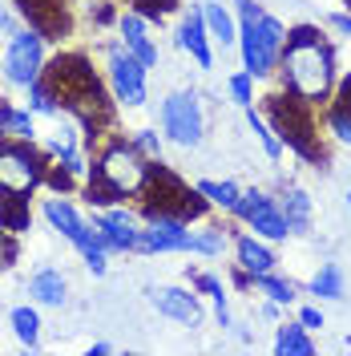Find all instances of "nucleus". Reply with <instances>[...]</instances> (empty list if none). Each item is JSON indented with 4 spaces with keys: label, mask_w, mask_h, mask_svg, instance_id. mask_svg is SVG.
Segmentation results:
<instances>
[{
    "label": "nucleus",
    "mask_w": 351,
    "mask_h": 356,
    "mask_svg": "<svg viewBox=\"0 0 351 356\" xmlns=\"http://www.w3.org/2000/svg\"><path fill=\"white\" fill-rule=\"evenodd\" d=\"M331 130H335V138H339V142H351V113L335 110V113H331Z\"/></svg>",
    "instance_id": "nucleus-27"
},
{
    "label": "nucleus",
    "mask_w": 351,
    "mask_h": 356,
    "mask_svg": "<svg viewBox=\"0 0 351 356\" xmlns=\"http://www.w3.org/2000/svg\"><path fill=\"white\" fill-rule=\"evenodd\" d=\"M263 320H279V304H275V300L263 304Z\"/></svg>",
    "instance_id": "nucleus-32"
},
{
    "label": "nucleus",
    "mask_w": 351,
    "mask_h": 356,
    "mask_svg": "<svg viewBox=\"0 0 351 356\" xmlns=\"http://www.w3.org/2000/svg\"><path fill=\"white\" fill-rule=\"evenodd\" d=\"M250 288L263 291L266 300H275V304H291V300H295V288H291L286 280H279L275 271H259V275H250Z\"/></svg>",
    "instance_id": "nucleus-18"
},
{
    "label": "nucleus",
    "mask_w": 351,
    "mask_h": 356,
    "mask_svg": "<svg viewBox=\"0 0 351 356\" xmlns=\"http://www.w3.org/2000/svg\"><path fill=\"white\" fill-rule=\"evenodd\" d=\"M162 130L178 146H198L202 142L206 118H202V106H198L194 93H170L162 102Z\"/></svg>",
    "instance_id": "nucleus-5"
},
{
    "label": "nucleus",
    "mask_w": 351,
    "mask_h": 356,
    "mask_svg": "<svg viewBox=\"0 0 351 356\" xmlns=\"http://www.w3.org/2000/svg\"><path fill=\"white\" fill-rule=\"evenodd\" d=\"M12 328H17V336H21L28 348H37V328H41V320H37V312L33 308H17L12 312Z\"/></svg>",
    "instance_id": "nucleus-22"
},
{
    "label": "nucleus",
    "mask_w": 351,
    "mask_h": 356,
    "mask_svg": "<svg viewBox=\"0 0 351 356\" xmlns=\"http://www.w3.org/2000/svg\"><path fill=\"white\" fill-rule=\"evenodd\" d=\"M279 211L286 215L291 231H307L311 227V199L303 195V191H286L283 202H279Z\"/></svg>",
    "instance_id": "nucleus-17"
},
{
    "label": "nucleus",
    "mask_w": 351,
    "mask_h": 356,
    "mask_svg": "<svg viewBox=\"0 0 351 356\" xmlns=\"http://www.w3.org/2000/svg\"><path fill=\"white\" fill-rule=\"evenodd\" d=\"M311 296L319 300H343V267L339 264H319V271L311 275Z\"/></svg>",
    "instance_id": "nucleus-16"
},
{
    "label": "nucleus",
    "mask_w": 351,
    "mask_h": 356,
    "mask_svg": "<svg viewBox=\"0 0 351 356\" xmlns=\"http://www.w3.org/2000/svg\"><path fill=\"white\" fill-rule=\"evenodd\" d=\"M198 191H202V199L214 202V207H226V211H234V202H239V186L234 182H214V178H202L198 182Z\"/></svg>",
    "instance_id": "nucleus-20"
},
{
    "label": "nucleus",
    "mask_w": 351,
    "mask_h": 356,
    "mask_svg": "<svg viewBox=\"0 0 351 356\" xmlns=\"http://www.w3.org/2000/svg\"><path fill=\"white\" fill-rule=\"evenodd\" d=\"M28 291H33L41 304H65V275L53 271V267H41V271H33Z\"/></svg>",
    "instance_id": "nucleus-14"
},
{
    "label": "nucleus",
    "mask_w": 351,
    "mask_h": 356,
    "mask_svg": "<svg viewBox=\"0 0 351 356\" xmlns=\"http://www.w3.org/2000/svg\"><path fill=\"white\" fill-rule=\"evenodd\" d=\"M275 353H283V356H311L315 353V340L307 336V328L303 324H279L275 328Z\"/></svg>",
    "instance_id": "nucleus-15"
},
{
    "label": "nucleus",
    "mask_w": 351,
    "mask_h": 356,
    "mask_svg": "<svg viewBox=\"0 0 351 356\" xmlns=\"http://www.w3.org/2000/svg\"><path fill=\"white\" fill-rule=\"evenodd\" d=\"M239 44H242V69L250 77H266L279 61V53L286 49V29L263 13V21L239 29Z\"/></svg>",
    "instance_id": "nucleus-2"
},
{
    "label": "nucleus",
    "mask_w": 351,
    "mask_h": 356,
    "mask_svg": "<svg viewBox=\"0 0 351 356\" xmlns=\"http://www.w3.org/2000/svg\"><path fill=\"white\" fill-rule=\"evenodd\" d=\"M234 8H239V21H242V24H255V21H263V8H259L255 0H234Z\"/></svg>",
    "instance_id": "nucleus-28"
},
{
    "label": "nucleus",
    "mask_w": 351,
    "mask_h": 356,
    "mask_svg": "<svg viewBox=\"0 0 351 356\" xmlns=\"http://www.w3.org/2000/svg\"><path fill=\"white\" fill-rule=\"evenodd\" d=\"M44 178L41 158L24 146V138L17 142H0V195H28Z\"/></svg>",
    "instance_id": "nucleus-4"
},
{
    "label": "nucleus",
    "mask_w": 351,
    "mask_h": 356,
    "mask_svg": "<svg viewBox=\"0 0 351 356\" xmlns=\"http://www.w3.org/2000/svg\"><path fill=\"white\" fill-rule=\"evenodd\" d=\"M299 324H303L307 332H315V328H323L327 320H323V312H319L315 304H311V308H303V312H299Z\"/></svg>",
    "instance_id": "nucleus-29"
},
{
    "label": "nucleus",
    "mask_w": 351,
    "mask_h": 356,
    "mask_svg": "<svg viewBox=\"0 0 351 356\" xmlns=\"http://www.w3.org/2000/svg\"><path fill=\"white\" fill-rule=\"evenodd\" d=\"M234 336H239L242 344H250V340H255V336H250V328H246V324H239V328H234Z\"/></svg>",
    "instance_id": "nucleus-33"
},
{
    "label": "nucleus",
    "mask_w": 351,
    "mask_h": 356,
    "mask_svg": "<svg viewBox=\"0 0 351 356\" xmlns=\"http://www.w3.org/2000/svg\"><path fill=\"white\" fill-rule=\"evenodd\" d=\"M150 162L137 146H113L101 154V166H97V178H105L117 195H137L146 182H150Z\"/></svg>",
    "instance_id": "nucleus-3"
},
{
    "label": "nucleus",
    "mask_w": 351,
    "mask_h": 356,
    "mask_svg": "<svg viewBox=\"0 0 351 356\" xmlns=\"http://www.w3.org/2000/svg\"><path fill=\"white\" fill-rule=\"evenodd\" d=\"M41 61H44V33L41 29L12 33L8 53H4V73H8V81H17V86H33V81L41 77Z\"/></svg>",
    "instance_id": "nucleus-6"
},
{
    "label": "nucleus",
    "mask_w": 351,
    "mask_h": 356,
    "mask_svg": "<svg viewBox=\"0 0 351 356\" xmlns=\"http://www.w3.org/2000/svg\"><path fill=\"white\" fill-rule=\"evenodd\" d=\"M331 29H335V33H343V37H351V17H348V13H335V17H331Z\"/></svg>",
    "instance_id": "nucleus-31"
},
{
    "label": "nucleus",
    "mask_w": 351,
    "mask_h": 356,
    "mask_svg": "<svg viewBox=\"0 0 351 356\" xmlns=\"http://www.w3.org/2000/svg\"><path fill=\"white\" fill-rule=\"evenodd\" d=\"M246 126H250V130L259 134V142H263L266 158H283V138H279V134L271 130V126H266V122L259 118V113H255V106L246 110Z\"/></svg>",
    "instance_id": "nucleus-21"
},
{
    "label": "nucleus",
    "mask_w": 351,
    "mask_h": 356,
    "mask_svg": "<svg viewBox=\"0 0 351 356\" xmlns=\"http://www.w3.org/2000/svg\"><path fill=\"white\" fill-rule=\"evenodd\" d=\"M110 86H113V97L121 106H146V65L133 57L126 44H113L110 49Z\"/></svg>",
    "instance_id": "nucleus-7"
},
{
    "label": "nucleus",
    "mask_w": 351,
    "mask_h": 356,
    "mask_svg": "<svg viewBox=\"0 0 351 356\" xmlns=\"http://www.w3.org/2000/svg\"><path fill=\"white\" fill-rule=\"evenodd\" d=\"M226 89H230V97L239 102L242 110H250V106H255V77H250L246 69H242V73H234V77L226 81Z\"/></svg>",
    "instance_id": "nucleus-23"
},
{
    "label": "nucleus",
    "mask_w": 351,
    "mask_h": 356,
    "mask_svg": "<svg viewBox=\"0 0 351 356\" xmlns=\"http://www.w3.org/2000/svg\"><path fill=\"white\" fill-rule=\"evenodd\" d=\"M222 247H226V235H222V227H206V231H194V251H202V255H222Z\"/></svg>",
    "instance_id": "nucleus-24"
},
{
    "label": "nucleus",
    "mask_w": 351,
    "mask_h": 356,
    "mask_svg": "<svg viewBox=\"0 0 351 356\" xmlns=\"http://www.w3.org/2000/svg\"><path fill=\"white\" fill-rule=\"evenodd\" d=\"M331 81H335V57L331 49L319 41L315 29H295L286 37V53H283V89L295 93L299 102H323Z\"/></svg>",
    "instance_id": "nucleus-1"
},
{
    "label": "nucleus",
    "mask_w": 351,
    "mask_h": 356,
    "mask_svg": "<svg viewBox=\"0 0 351 356\" xmlns=\"http://www.w3.org/2000/svg\"><path fill=\"white\" fill-rule=\"evenodd\" d=\"M0 222H4V231H28V199L4 195L0 199Z\"/></svg>",
    "instance_id": "nucleus-19"
},
{
    "label": "nucleus",
    "mask_w": 351,
    "mask_h": 356,
    "mask_svg": "<svg viewBox=\"0 0 351 356\" xmlns=\"http://www.w3.org/2000/svg\"><path fill=\"white\" fill-rule=\"evenodd\" d=\"M178 44L194 57L202 69L214 65V53H210V33H206V21H202V8L198 13H186L182 24H178Z\"/></svg>",
    "instance_id": "nucleus-10"
},
{
    "label": "nucleus",
    "mask_w": 351,
    "mask_h": 356,
    "mask_svg": "<svg viewBox=\"0 0 351 356\" xmlns=\"http://www.w3.org/2000/svg\"><path fill=\"white\" fill-rule=\"evenodd\" d=\"M28 102H33V110H41V113H57V106H53V89L41 86V81L28 86Z\"/></svg>",
    "instance_id": "nucleus-25"
},
{
    "label": "nucleus",
    "mask_w": 351,
    "mask_h": 356,
    "mask_svg": "<svg viewBox=\"0 0 351 356\" xmlns=\"http://www.w3.org/2000/svg\"><path fill=\"white\" fill-rule=\"evenodd\" d=\"M348 207H351V191H348Z\"/></svg>",
    "instance_id": "nucleus-34"
},
{
    "label": "nucleus",
    "mask_w": 351,
    "mask_h": 356,
    "mask_svg": "<svg viewBox=\"0 0 351 356\" xmlns=\"http://www.w3.org/2000/svg\"><path fill=\"white\" fill-rule=\"evenodd\" d=\"M146 296H150V304H154L162 316H170V320H178V324H198V320H202V304H198L194 291H186V288H150Z\"/></svg>",
    "instance_id": "nucleus-9"
},
{
    "label": "nucleus",
    "mask_w": 351,
    "mask_h": 356,
    "mask_svg": "<svg viewBox=\"0 0 351 356\" xmlns=\"http://www.w3.org/2000/svg\"><path fill=\"white\" fill-rule=\"evenodd\" d=\"M133 146H137L146 158H162V138H157L154 130H137L133 134Z\"/></svg>",
    "instance_id": "nucleus-26"
},
{
    "label": "nucleus",
    "mask_w": 351,
    "mask_h": 356,
    "mask_svg": "<svg viewBox=\"0 0 351 356\" xmlns=\"http://www.w3.org/2000/svg\"><path fill=\"white\" fill-rule=\"evenodd\" d=\"M121 41H126V49H130L146 69L157 65V44L146 37V17H142V13H126V17H121Z\"/></svg>",
    "instance_id": "nucleus-11"
},
{
    "label": "nucleus",
    "mask_w": 351,
    "mask_h": 356,
    "mask_svg": "<svg viewBox=\"0 0 351 356\" xmlns=\"http://www.w3.org/2000/svg\"><path fill=\"white\" fill-rule=\"evenodd\" d=\"M335 110L351 113V77H343V81H339V106H335Z\"/></svg>",
    "instance_id": "nucleus-30"
},
{
    "label": "nucleus",
    "mask_w": 351,
    "mask_h": 356,
    "mask_svg": "<svg viewBox=\"0 0 351 356\" xmlns=\"http://www.w3.org/2000/svg\"><path fill=\"white\" fill-rule=\"evenodd\" d=\"M234 215L250 222L263 239H286V235H291V222H286V215L279 211V202L259 195V191H242L239 202H234Z\"/></svg>",
    "instance_id": "nucleus-8"
},
{
    "label": "nucleus",
    "mask_w": 351,
    "mask_h": 356,
    "mask_svg": "<svg viewBox=\"0 0 351 356\" xmlns=\"http://www.w3.org/2000/svg\"><path fill=\"white\" fill-rule=\"evenodd\" d=\"M202 21H206V33H210L219 44L239 41V29H234V17H230L226 4H219V0H202Z\"/></svg>",
    "instance_id": "nucleus-12"
},
{
    "label": "nucleus",
    "mask_w": 351,
    "mask_h": 356,
    "mask_svg": "<svg viewBox=\"0 0 351 356\" xmlns=\"http://www.w3.org/2000/svg\"><path fill=\"white\" fill-rule=\"evenodd\" d=\"M234 251H239V267L242 271H250V275H259V271H275V255H271V247L259 243L255 235H239V239H234Z\"/></svg>",
    "instance_id": "nucleus-13"
}]
</instances>
